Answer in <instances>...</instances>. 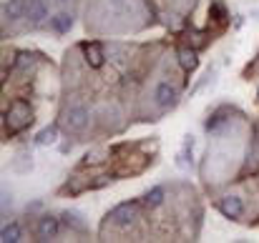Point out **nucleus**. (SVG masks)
Instances as JSON below:
<instances>
[{"label": "nucleus", "mask_w": 259, "mask_h": 243, "mask_svg": "<svg viewBox=\"0 0 259 243\" xmlns=\"http://www.w3.org/2000/svg\"><path fill=\"white\" fill-rule=\"evenodd\" d=\"M25 8H28V0H5L3 3V18L5 20H20L25 18Z\"/></svg>", "instance_id": "11"}, {"label": "nucleus", "mask_w": 259, "mask_h": 243, "mask_svg": "<svg viewBox=\"0 0 259 243\" xmlns=\"http://www.w3.org/2000/svg\"><path fill=\"white\" fill-rule=\"evenodd\" d=\"M217 208H219V213H222L224 218H229V221H239V218L244 216V201H242V196H237V193L222 196L219 203H217Z\"/></svg>", "instance_id": "5"}, {"label": "nucleus", "mask_w": 259, "mask_h": 243, "mask_svg": "<svg viewBox=\"0 0 259 243\" xmlns=\"http://www.w3.org/2000/svg\"><path fill=\"white\" fill-rule=\"evenodd\" d=\"M81 50H83V58H86L88 68H93V71H101L103 68V63H106V53H103V45L101 43H96V40H91V43H81Z\"/></svg>", "instance_id": "8"}, {"label": "nucleus", "mask_w": 259, "mask_h": 243, "mask_svg": "<svg viewBox=\"0 0 259 243\" xmlns=\"http://www.w3.org/2000/svg\"><path fill=\"white\" fill-rule=\"evenodd\" d=\"M51 28H53V33H58V35H66V33H71V28H73V15L71 13H56L53 18H51Z\"/></svg>", "instance_id": "14"}, {"label": "nucleus", "mask_w": 259, "mask_h": 243, "mask_svg": "<svg viewBox=\"0 0 259 243\" xmlns=\"http://www.w3.org/2000/svg\"><path fill=\"white\" fill-rule=\"evenodd\" d=\"M68 133H83L91 123V108L83 103H71L68 108H63L61 120H58Z\"/></svg>", "instance_id": "2"}, {"label": "nucleus", "mask_w": 259, "mask_h": 243, "mask_svg": "<svg viewBox=\"0 0 259 243\" xmlns=\"http://www.w3.org/2000/svg\"><path fill=\"white\" fill-rule=\"evenodd\" d=\"M58 128H61V123H51V126H46L43 131H38V136H35V146H40V148H46V146H56V141H58Z\"/></svg>", "instance_id": "15"}, {"label": "nucleus", "mask_w": 259, "mask_h": 243, "mask_svg": "<svg viewBox=\"0 0 259 243\" xmlns=\"http://www.w3.org/2000/svg\"><path fill=\"white\" fill-rule=\"evenodd\" d=\"M30 123H33V108H30V103L23 100V98H15V100L10 103L8 113H5L3 133H5V138H8V136H18V133H23L25 128H30Z\"/></svg>", "instance_id": "1"}, {"label": "nucleus", "mask_w": 259, "mask_h": 243, "mask_svg": "<svg viewBox=\"0 0 259 243\" xmlns=\"http://www.w3.org/2000/svg\"><path fill=\"white\" fill-rule=\"evenodd\" d=\"M144 203V201H141ZM141 203L139 201H123L116 208H111L106 213V223L116 226V228H128L136 223V218L141 216Z\"/></svg>", "instance_id": "3"}, {"label": "nucleus", "mask_w": 259, "mask_h": 243, "mask_svg": "<svg viewBox=\"0 0 259 243\" xmlns=\"http://www.w3.org/2000/svg\"><path fill=\"white\" fill-rule=\"evenodd\" d=\"M189 38H191V43H189V45H194L196 50H199L201 45H209V43H211V35H209V33H204V30H189Z\"/></svg>", "instance_id": "19"}, {"label": "nucleus", "mask_w": 259, "mask_h": 243, "mask_svg": "<svg viewBox=\"0 0 259 243\" xmlns=\"http://www.w3.org/2000/svg\"><path fill=\"white\" fill-rule=\"evenodd\" d=\"M209 23L219 25V28H224L229 23V10H227L224 0H211L209 3Z\"/></svg>", "instance_id": "10"}, {"label": "nucleus", "mask_w": 259, "mask_h": 243, "mask_svg": "<svg viewBox=\"0 0 259 243\" xmlns=\"http://www.w3.org/2000/svg\"><path fill=\"white\" fill-rule=\"evenodd\" d=\"M176 60H179V68L184 73H194L199 68V53H196L194 45H181L176 50Z\"/></svg>", "instance_id": "9"}, {"label": "nucleus", "mask_w": 259, "mask_h": 243, "mask_svg": "<svg viewBox=\"0 0 259 243\" xmlns=\"http://www.w3.org/2000/svg\"><path fill=\"white\" fill-rule=\"evenodd\" d=\"M164 198H166V188H164V186H154V188L144 196V206H146V208H159V206L164 203Z\"/></svg>", "instance_id": "17"}, {"label": "nucleus", "mask_w": 259, "mask_h": 243, "mask_svg": "<svg viewBox=\"0 0 259 243\" xmlns=\"http://www.w3.org/2000/svg\"><path fill=\"white\" fill-rule=\"evenodd\" d=\"M25 18L33 23V25H38V23H43L46 18H48V5L43 3V0H28V8H25Z\"/></svg>", "instance_id": "12"}, {"label": "nucleus", "mask_w": 259, "mask_h": 243, "mask_svg": "<svg viewBox=\"0 0 259 243\" xmlns=\"http://www.w3.org/2000/svg\"><path fill=\"white\" fill-rule=\"evenodd\" d=\"M154 103L159 105V110H171V108H176V103H179V88L171 81L156 83V88H154Z\"/></svg>", "instance_id": "4"}, {"label": "nucleus", "mask_w": 259, "mask_h": 243, "mask_svg": "<svg viewBox=\"0 0 259 243\" xmlns=\"http://www.w3.org/2000/svg\"><path fill=\"white\" fill-rule=\"evenodd\" d=\"M58 3H66V0H58Z\"/></svg>", "instance_id": "20"}, {"label": "nucleus", "mask_w": 259, "mask_h": 243, "mask_svg": "<svg viewBox=\"0 0 259 243\" xmlns=\"http://www.w3.org/2000/svg\"><path fill=\"white\" fill-rule=\"evenodd\" d=\"M20 238H23V228L15 221H10V223H5L0 228V241L3 243H18Z\"/></svg>", "instance_id": "16"}, {"label": "nucleus", "mask_w": 259, "mask_h": 243, "mask_svg": "<svg viewBox=\"0 0 259 243\" xmlns=\"http://www.w3.org/2000/svg\"><path fill=\"white\" fill-rule=\"evenodd\" d=\"M259 170V136L252 128L249 141H247V151H244V163H242V175H254Z\"/></svg>", "instance_id": "6"}, {"label": "nucleus", "mask_w": 259, "mask_h": 243, "mask_svg": "<svg viewBox=\"0 0 259 243\" xmlns=\"http://www.w3.org/2000/svg\"><path fill=\"white\" fill-rule=\"evenodd\" d=\"M33 63H35L33 53H25V50H23V53H18V55H15V66H13V71H18V73H25V71H28Z\"/></svg>", "instance_id": "18"}, {"label": "nucleus", "mask_w": 259, "mask_h": 243, "mask_svg": "<svg viewBox=\"0 0 259 243\" xmlns=\"http://www.w3.org/2000/svg\"><path fill=\"white\" fill-rule=\"evenodd\" d=\"M61 221H63L66 228H71V231H76V233H86L88 231L86 221H83V216H81L78 211H63V213H61Z\"/></svg>", "instance_id": "13"}, {"label": "nucleus", "mask_w": 259, "mask_h": 243, "mask_svg": "<svg viewBox=\"0 0 259 243\" xmlns=\"http://www.w3.org/2000/svg\"><path fill=\"white\" fill-rule=\"evenodd\" d=\"M61 223H63V221H61L58 216H51V213L40 216V218H38V226H35V238H38V241H53V238H58Z\"/></svg>", "instance_id": "7"}]
</instances>
